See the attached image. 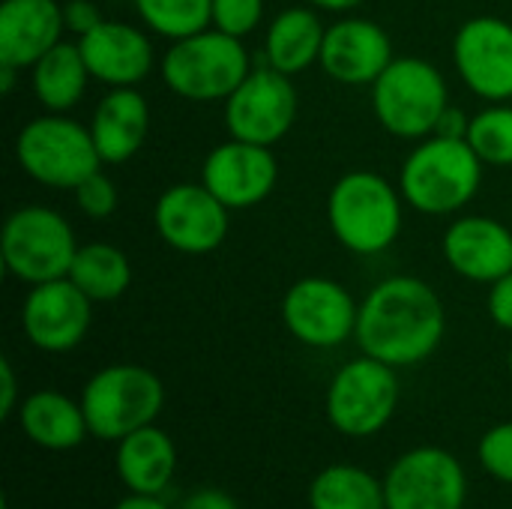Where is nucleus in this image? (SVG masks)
I'll return each instance as SVG.
<instances>
[{
    "mask_svg": "<svg viewBox=\"0 0 512 509\" xmlns=\"http://www.w3.org/2000/svg\"><path fill=\"white\" fill-rule=\"evenodd\" d=\"M447 330L441 297L417 276H390L378 282L357 315V345L393 369L426 363Z\"/></svg>",
    "mask_w": 512,
    "mask_h": 509,
    "instance_id": "f257e3e1",
    "label": "nucleus"
},
{
    "mask_svg": "<svg viewBox=\"0 0 512 509\" xmlns=\"http://www.w3.org/2000/svg\"><path fill=\"white\" fill-rule=\"evenodd\" d=\"M483 183V159L468 138H423L405 159L399 174L402 198L429 216H450L462 210Z\"/></svg>",
    "mask_w": 512,
    "mask_h": 509,
    "instance_id": "f03ea898",
    "label": "nucleus"
},
{
    "mask_svg": "<svg viewBox=\"0 0 512 509\" xmlns=\"http://www.w3.org/2000/svg\"><path fill=\"white\" fill-rule=\"evenodd\" d=\"M402 192L375 171L342 174L327 198L336 240L354 255H381L402 231Z\"/></svg>",
    "mask_w": 512,
    "mask_h": 509,
    "instance_id": "7ed1b4c3",
    "label": "nucleus"
},
{
    "mask_svg": "<svg viewBox=\"0 0 512 509\" xmlns=\"http://www.w3.org/2000/svg\"><path fill=\"white\" fill-rule=\"evenodd\" d=\"M87 429L99 441H120L150 423L165 408V387L156 372L135 363H114L90 375L81 390Z\"/></svg>",
    "mask_w": 512,
    "mask_h": 509,
    "instance_id": "20e7f679",
    "label": "nucleus"
},
{
    "mask_svg": "<svg viewBox=\"0 0 512 509\" xmlns=\"http://www.w3.org/2000/svg\"><path fill=\"white\" fill-rule=\"evenodd\" d=\"M249 72L252 63L243 42L216 27L177 39L162 57V81L171 93L192 102H225Z\"/></svg>",
    "mask_w": 512,
    "mask_h": 509,
    "instance_id": "39448f33",
    "label": "nucleus"
},
{
    "mask_svg": "<svg viewBox=\"0 0 512 509\" xmlns=\"http://www.w3.org/2000/svg\"><path fill=\"white\" fill-rule=\"evenodd\" d=\"M450 90L438 66L423 57H393L372 84L378 123L396 138L423 141L435 135L441 114L450 108Z\"/></svg>",
    "mask_w": 512,
    "mask_h": 509,
    "instance_id": "423d86ee",
    "label": "nucleus"
},
{
    "mask_svg": "<svg viewBox=\"0 0 512 509\" xmlns=\"http://www.w3.org/2000/svg\"><path fill=\"white\" fill-rule=\"evenodd\" d=\"M78 240L72 225L51 207L27 204L6 216L0 231V258L12 279L42 285L69 276Z\"/></svg>",
    "mask_w": 512,
    "mask_h": 509,
    "instance_id": "0eeeda50",
    "label": "nucleus"
},
{
    "mask_svg": "<svg viewBox=\"0 0 512 509\" xmlns=\"http://www.w3.org/2000/svg\"><path fill=\"white\" fill-rule=\"evenodd\" d=\"M15 159L30 180L48 189H75L102 165L90 126L54 111L24 123L15 138Z\"/></svg>",
    "mask_w": 512,
    "mask_h": 509,
    "instance_id": "6e6552de",
    "label": "nucleus"
},
{
    "mask_svg": "<svg viewBox=\"0 0 512 509\" xmlns=\"http://www.w3.org/2000/svg\"><path fill=\"white\" fill-rule=\"evenodd\" d=\"M399 408V375L393 366L375 357H357L345 363L324 399L327 423L345 438L378 435Z\"/></svg>",
    "mask_w": 512,
    "mask_h": 509,
    "instance_id": "1a4fd4ad",
    "label": "nucleus"
},
{
    "mask_svg": "<svg viewBox=\"0 0 512 509\" xmlns=\"http://www.w3.org/2000/svg\"><path fill=\"white\" fill-rule=\"evenodd\" d=\"M387 509H465L468 474L444 447H414L384 474Z\"/></svg>",
    "mask_w": 512,
    "mask_h": 509,
    "instance_id": "9d476101",
    "label": "nucleus"
},
{
    "mask_svg": "<svg viewBox=\"0 0 512 509\" xmlns=\"http://www.w3.org/2000/svg\"><path fill=\"white\" fill-rule=\"evenodd\" d=\"M297 117V90L291 75L261 66L225 99V126L231 138L273 147L288 135Z\"/></svg>",
    "mask_w": 512,
    "mask_h": 509,
    "instance_id": "9b49d317",
    "label": "nucleus"
},
{
    "mask_svg": "<svg viewBox=\"0 0 512 509\" xmlns=\"http://www.w3.org/2000/svg\"><path fill=\"white\" fill-rule=\"evenodd\" d=\"M360 306L351 291L324 276L294 282L282 300V321L288 333L309 348H336L357 333Z\"/></svg>",
    "mask_w": 512,
    "mask_h": 509,
    "instance_id": "f8f14e48",
    "label": "nucleus"
},
{
    "mask_svg": "<svg viewBox=\"0 0 512 509\" xmlns=\"http://www.w3.org/2000/svg\"><path fill=\"white\" fill-rule=\"evenodd\" d=\"M153 225L171 249L207 255L228 237V207L204 183H177L156 198Z\"/></svg>",
    "mask_w": 512,
    "mask_h": 509,
    "instance_id": "ddd939ff",
    "label": "nucleus"
},
{
    "mask_svg": "<svg viewBox=\"0 0 512 509\" xmlns=\"http://www.w3.org/2000/svg\"><path fill=\"white\" fill-rule=\"evenodd\" d=\"M93 324V300L69 279L30 285L21 306V327L33 348L66 354L78 348Z\"/></svg>",
    "mask_w": 512,
    "mask_h": 509,
    "instance_id": "4468645a",
    "label": "nucleus"
},
{
    "mask_svg": "<svg viewBox=\"0 0 512 509\" xmlns=\"http://www.w3.org/2000/svg\"><path fill=\"white\" fill-rule=\"evenodd\" d=\"M453 63L471 93L489 102L512 99V24L495 15L465 21L453 39Z\"/></svg>",
    "mask_w": 512,
    "mask_h": 509,
    "instance_id": "2eb2a0df",
    "label": "nucleus"
},
{
    "mask_svg": "<svg viewBox=\"0 0 512 509\" xmlns=\"http://www.w3.org/2000/svg\"><path fill=\"white\" fill-rule=\"evenodd\" d=\"M279 180V162L270 147L249 141H225L213 147L201 168V183L228 207L246 210L261 204Z\"/></svg>",
    "mask_w": 512,
    "mask_h": 509,
    "instance_id": "dca6fc26",
    "label": "nucleus"
},
{
    "mask_svg": "<svg viewBox=\"0 0 512 509\" xmlns=\"http://www.w3.org/2000/svg\"><path fill=\"white\" fill-rule=\"evenodd\" d=\"M318 63L339 84H375L393 63V42L372 18H342L327 27Z\"/></svg>",
    "mask_w": 512,
    "mask_h": 509,
    "instance_id": "f3484780",
    "label": "nucleus"
},
{
    "mask_svg": "<svg viewBox=\"0 0 512 509\" xmlns=\"http://www.w3.org/2000/svg\"><path fill=\"white\" fill-rule=\"evenodd\" d=\"M78 48L90 75L108 87H135L153 69V45L144 30L102 18L93 30L78 36Z\"/></svg>",
    "mask_w": 512,
    "mask_h": 509,
    "instance_id": "a211bd4d",
    "label": "nucleus"
},
{
    "mask_svg": "<svg viewBox=\"0 0 512 509\" xmlns=\"http://www.w3.org/2000/svg\"><path fill=\"white\" fill-rule=\"evenodd\" d=\"M447 264L471 282H498L512 273V231L492 216L456 219L444 234Z\"/></svg>",
    "mask_w": 512,
    "mask_h": 509,
    "instance_id": "6ab92c4d",
    "label": "nucleus"
},
{
    "mask_svg": "<svg viewBox=\"0 0 512 509\" xmlns=\"http://www.w3.org/2000/svg\"><path fill=\"white\" fill-rule=\"evenodd\" d=\"M66 30L57 0H3L0 6V66L27 69L48 54Z\"/></svg>",
    "mask_w": 512,
    "mask_h": 509,
    "instance_id": "aec40b11",
    "label": "nucleus"
},
{
    "mask_svg": "<svg viewBox=\"0 0 512 509\" xmlns=\"http://www.w3.org/2000/svg\"><path fill=\"white\" fill-rule=\"evenodd\" d=\"M150 108L147 99L135 87H111L93 111L90 135L105 165L129 162L147 138Z\"/></svg>",
    "mask_w": 512,
    "mask_h": 509,
    "instance_id": "412c9836",
    "label": "nucleus"
},
{
    "mask_svg": "<svg viewBox=\"0 0 512 509\" xmlns=\"http://www.w3.org/2000/svg\"><path fill=\"white\" fill-rule=\"evenodd\" d=\"M114 468L129 495H162L177 471V447L156 423L117 441Z\"/></svg>",
    "mask_w": 512,
    "mask_h": 509,
    "instance_id": "4be33fe9",
    "label": "nucleus"
},
{
    "mask_svg": "<svg viewBox=\"0 0 512 509\" xmlns=\"http://www.w3.org/2000/svg\"><path fill=\"white\" fill-rule=\"evenodd\" d=\"M21 432L48 453H69L90 435L81 399H69L60 390H36L18 405Z\"/></svg>",
    "mask_w": 512,
    "mask_h": 509,
    "instance_id": "5701e85b",
    "label": "nucleus"
},
{
    "mask_svg": "<svg viewBox=\"0 0 512 509\" xmlns=\"http://www.w3.org/2000/svg\"><path fill=\"white\" fill-rule=\"evenodd\" d=\"M324 33H327V27L321 24V18L315 15L312 6L282 9L270 21L267 36H264L267 66H273L285 75H297V72L309 69L312 63L321 60Z\"/></svg>",
    "mask_w": 512,
    "mask_h": 509,
    "instance_id": "b1692460",
    "label": "nucleus"
},
{
    "mask_svg": "<svg viewBox=\"0 0 512 509\" xmlns=\"http://www.w3.org/2000/svg\"><path fill=\"white\" fill-rule=\"evenodd\" d=\"M90 69L84 63V54L78 48V42H57L48 54H42L33 66H30V87L33 96L39 99V105L45 111L63 114L72 105H78L87 93V81H90Z\"/></svg>",
    "mask_w": 512,
    "mask_h": 509,
    "instance_id": "393cba45",
    "label": "nucleus"
},
{
    "mask_svg": "<svg viewBox=\"0 0 512 509\" xmlns=\"http://www.w3.org/2000/svg\"><path fill=\"white\" fill-rule=\"evenodd\" d=\"M312 509H387L384 480L360 465H327L309 486Z\"/></svg>",
    "mask_w": 512,
    "mask_h": 509,
    "instance_id": "a878e982",
    "label": "nucleus"
},
{
    "mask_svg": "<svg viewBox=\"0 0 512 509\" xmlns=\"http://www.w3.org/2000/svg\"><path fill=\"white\" fill-rule=\"evenodd\" d=\"M69 279L93 300L111 303L123 297L132 285V264L123 249L111 243H84L75 252Z\"/></svg>",
    "mask_w": 512,
    "mask_h": 509,
    "instance_id": "bb28decb",
    "label": "nucleus"
},
{
    "mask_svg": "<svg viewBox=\"0 0 512 509\" xmlns=\"http://www.w3.org/2000/svg\"><path fill=\"white\" fill-rule=\"evenodd\" d=\"M132 3L150 30L171 42L213 27V0H132Z\"/></svg>",
    "mask_w": 512,
    "mask_h": 509,
    "instance_id": "cd10ccee",
    "label": "nucleus"
},
{
    "mask_svg": "<svg viewBox=\"0 0 512 509\" xmlns=\"http://www.w3.org/2000/svg\"><path fill=\"white\" fill-rule=\"evenodd\" d=\"M465 138L483 165H512V105L495 102L474 114Z\"/></svg>",
    "mask_w": 512,
    "mask_h": 509,
    "instance_id": "c85d7f7f",
    "label": "nucleus"
},
{
    "mask_svg": "<svg viewBox=\"0 0 512 509\" xmlns=\"http://www.w3.org/2000/svg\"><path fill=\"white\" fill-rule=\"evenodd\" d=\"M477 459H480L483 471L492 480H498L504 486H512V420L492 426L480 438Z\"/></svg>",
    "mask_w": 512,
    "mask_h": 509,
    "instance_id": "c756f323",
    "label": "nucleus"
},
{
    "mask_svg": "<svg viewBox=\"0 0 512 509\" xmlns=\"http://www.w3.org/2000/svg\"><path fill=\"white\" fill-rule=\"evenodd\" d=\"M264 18V0H213V27L228 36H249Z\"/></svg>",
    "mask_w": 512,
    "mask_h": 509,
    "instance_id": "7c9ffc66",
    "label": "nucleus"
},
{
    "mask_svg": "<svg viewBox=\"0 0 512 509\" xmlns=\"http://www.w3.org/2000/svg\"><path fill=\"white\" fill-rule=\"evenodd\" d=\"M75 204H78V210L87 216V219H108V216H114V210H117V186H114V180L108 177V174H102V171H93L87 180H81L75 189Z\"/></svg>",
    "mask_w": 512,
    "mask_h": 509,
    "instance_id": "2f4dec72",
    "label": "nucleus"
},
{
    "mask_svg": "<svg viewBox=\"0 0 512 509\" xmlns=\"http://www.w3.org/2000/svg\"><path fill=\"white\" fill-rule=\"evenodd\" d=\"M489 315L492 321L512 333V273H507L504 279L492 282V291H489Z\"/></svg>",
    "mask_w": 512,
    "mask_h": 509,
    "instance_id": "473e14b6",
    "label": "nucleus"
},
{
    "mask_svg": "<svg viewBox=\"0 0 512 509\" xmlns=\"http://www.w3.org/2000/svg\"><path fill=\"white\" fill-rule=\"evenodd\" d=\"M63 21H66V30L84 36L87 30H93L102 21V12L96 9L93 0H69V3H63Z\"/></svg>",
    "mask_w": 512,
    "mask_h": 509,
    "instance_id": "72a5a7b5",
    "label": "nucleus"
},
{
    "mask_svg": "<svg viewBox=\"0 0 512 509\" xmlns=\"http://www.w3.org/2000/svg\"><path fill=\"white\" fill-rule=\"evenodd\" d=\"M180 509H240V504L225 489H198L180 504Z\"/></svg>",
    "mask_w": 512,
    "mask_h": 509,
    "instance_id": "f704fd0d",
    "label": "nucleus"
},
{
    "mask_svg": "<svg viewBox=\"0 0 512 509\" xmlns=\"http://www.w3.org/2000/svg\"><path fill=\"white\" fill-rule=\"evenodd\" d=\"M18 381H15V372H12V363L9 360H0V417L9 420L18 408Z\"/></svg>",
    "mask_w": 512,
    "mask_h": 509,
    "instance_id": "c9c22d12",
    "label": "nucleus"
},
{
    "mask_svg": "<svg viewBox=\"0 0 512 509\" xmlns=\"http://www.w3.org/2000/svg\"><path fill=\"white\" fill-rule=\"evenodd\" d=\"M468 123L471 117H465L459 108H447L438 120V129L435 135H444V138H465L468 135Z\"/></svg>",
    "mask_w": 512,
    "mask_h": 509,
    "instance_id": "e433bc0d",
    "label": "nucleus"
},
{
    "mask_svg": "<svg viewBox=\"0 0 512 509\" xmlns=\"http://www.w3.org/2000/svg\"><path fill=\"white\" fill-rule=\"evenodd\" d=\"M111 509H171L159 495H129Z\"/></svg>",
    "mask_w": 512,
    "mask_h": 509,
    "instance_id": "4c0bfd02",
    "label": "nucleus"
},
{
    "mask_svg": "<svg viewBox=\"0 0 512 509\" xmlns=\"http://www.w3.org/2000/svg\"><path fill=\"white\" fill-rule=\"evenodd\" d=\"M306 3H312V6H318V9H330V12H351V9H357L363 0H306Z\"/></svg>",
    "mask_w": 512,
    "mask_h": 509,
    "instance_id": "58836bf2",
    "label": "nucleus"
},
{
    "mask_svg": "<svg viewBox=\"0 0 512 509\" xmlns=\"http://www.w3.org/2000/svg\"><path fill=\"white\" fill-rule=\"evenodd\" d=\"M15 75H18V69H12V66H0V93H12V87H15Z\"/></svg>",
    "mask_w": 512,
    "mask_h": 509,
    "instance_id": "ea45409f",
    "label": "nucleus"
},
{
    "mask_svg": "<svg viewBox=\"0 0 512 509\" xmlns=\"http://www.w3.org/2000/svg\"><path fill=\"white\" fill-rule=\"evenodd\" d=\"M510 375H512V351H510Z\"/></svg>",
    "mask_w": 512,
    "mask_h": 509,
    "instance_id": "a19ab883",
    "label": "nucleus"
}]
</instances>
